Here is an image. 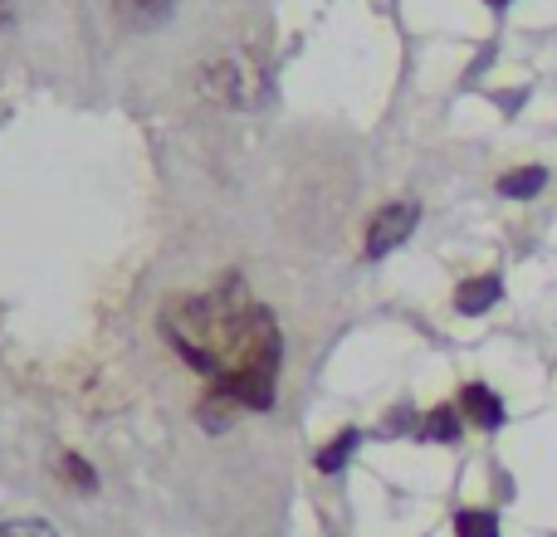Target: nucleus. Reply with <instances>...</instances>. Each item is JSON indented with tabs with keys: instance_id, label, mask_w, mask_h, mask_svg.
<instances>
[{
	"instance_id": "nucleus-1",
	"label": "nucleus",
	"mask_w": 557,
	"mask_h": 537,
	"mask_svg": "<svg viewBox=\"0 0 557 537\" xmlns=\"http://www.w3.org/2000/svg\"><path fill=\"white\" fill-rule=\"evenodd\" d=\"M162 327L186 366L211 382L225 372H278V352H284L278 327L264 308L245 303L240 278H225L215 294L201 298H172Z\"/></svg>"
},
{
	"instance_id": "nucleus-2",
	"label": "nucleus",
	"mask_w": 557,
	"mask_h": 537,
	"mask_svg": "<svg viewBox=\"0 0 557 537\" xmlns=\"http://www.w3.org/2000/svg\"><path fill=\"white\" fill-rule=\"evenodd\" d=\"M416 221H421V211H416L411 201H392L376 211V221L367 225V254L372 260H382V254H392L396 245L406 240V235L416 230Z\"/></svg>"
},
{
	"instance_id": "nucleus-3",
	"label": "nucleus",
	"mask_w": 557,
	"mask_h": 537,
	"mask_svg": "<svg viewBox=\"0 0 557 537\" xmlns=\"http://www.w3.org/2000/svg\"><path fill=\"white\" fill-rule=\"evenodd\" d=\"M201 88L211 98H221V103H231V108H250V78H245V68H240V59H215L211 68L201 74Z\"/></svg>"
},
{
	"instance_id": "nucleus-4",
	"label": "nucleus",
	"mask_w": 557,
	"mask_h": 537,
	"mask_svg": "<svg viewBox=\"0 0 557 537\" xmlns=\"http://www.w3.org/2000/svg\"><path fill=\"white\" fill-rule=\"evenodd\" d=\"M499 294H504L499 274H480V278H465V284L455 288V308H460L465 317H474V313H484V308H494V303H499Z\"/></svg>"
},
{
	"instance_id": "nucleus-5",
	"label": "nucleus",
	"mask_w": 557,
	"mask_h": 537,
	"mask_svg": "<svg viewBox=\"0 0 557 537\" xmlns=\"http://www.w3.org/2000/svg\"><path fill=\"white\" fill-rule=\"evenodd\" d=\"M460 401H465V415H470L474 425H484V430H499L504 425V401L490 391V386H480V382L465 386Z\"/></svg>"
},
{
	"instance_id": "nucleus-6",
	"label": "nucleus",
	"mask_w": 557,
	"mask_h": 537,
	"mask_svg": "<svg viewBox=\"0 0 557 537\" xmlns=\"http://www.w3.org/2000/svg\"><path fill=\"white\" fill-rule=\"evenodd\" d=\"M416 440H425V445H455V440H460V415L445 411V405H441V411H431L421 421V430H416Z\"/></svg>"
},
{
	"instance_id": "nucleus-7",
	"label": "nucleus",
	"mask_w": 557,
	"mask_h": 537,
	"mask_svg": "<svg viewBox=\"0 0 557 537\" xmlns=\"http://www.w3.org/2000/svg\"><path fill=\"white\" fill-rule=\"evenodd\" d=\"M543 186H548V172L543 166H523V172H509L499 182V196H509V201H529V196H539Z\"/></svg>"
},
{
	"instance_id": "nucleus-8",
	"label": "nucleus",
	"mask_w": 557,
	"mask_h": 537,
	"mask_svg": "<svg viewBox=\"0 0 557 537\" xmlns=\"http://www.w3.org/2000/svg\"><path fill=\"white\" fill-rule=\"evenodd\" d=\"M176 0H113V10L127 20V25H157V20L172 15Z\"/></svg>"
},
{
	"instance_id": "nucleus-9",
	"label": "nucleus",
	"mask_w": 557,
	"mask_h": 537,
	"mask_svg": "<svg viewBox=\"0 0 557 537\" xmlns=\"http://www.w3.org/2000/svg\"><path fill=\"white\" fill-rule=\"evenodd\" d=\"M455 533L460 537H499V519H494L490 509H465L460 519H455Z\"/></svg>"
},
{
	"instance_id": "nucleus-10",
	"label": "nucleus",
	"mask_w": 557,
	"mask_h": 537,
	"mask_svg": "<svg viewBox=\"0 0 557 537\" xmlns=\"http://www.w3.org/2000/svg\"><path fill=\"white\" fill-rule=\"evenodd\" d=\"M357 440H362V435H357V430H343L333 445H327L323 454H318V470H323V474H337V470H343V464H347V454L357 450Z\"/></svg>"
},
{
	"instance_id": "nucleus-11",
	"label": "nucleus",
	"mask_w": 557,
	"mask_h": 537,
	"mask_svg": "<svg viewBox=\"0 0 557 537\" xmlns=\"http://www.w3.org/2000/svg\"><path fill=\"white\" fill-rule=\"evenodd\" d=\"M64 474H69V484H74V489H84V494H94V489H98L94 464H84L78 454H64Z\"/></svg>"
},
{
	"instance_id": "nucleus-12",
	"label": "nucleus",
	"mask_w": 557,
	"mask_h": 537,
	"mask_svg": "<svg viewBox=\"0 0 557 537\" xmlns=\"http://www.w3.org/2000/svg\"><path fill=\"white\" fill-rule=\"evenodd\" d=\"M0 537H54V528L39 519H20V523H0Z\"/></svg>"
},
{
	"instance_id": "nucleus-13",
	"label": "nucleus",
	"mask_w": 557,
	"mask_h": 537,
	"mask_svg": "<svg viewBox=\"0 0 557 537\" xmlns=\"http://www.w3.org/2000/svg\"><path fill=\"white\" fill-rule=\"evenodd\" d=\"M490 5H494V10H499V5H509V0H490Z\"/></svg>"
}]
</instances>
